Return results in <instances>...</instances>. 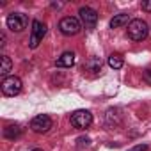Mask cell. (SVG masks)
<instances>
[{
    "label": "cell",
    "instance_id": "7a4b0ae2",
    "mask_svg": "<svg viewBox=\"0 0 151 151\" xmlns=\"http://www.w3.org/2000/svg\"><path fill=\"white\" fill-rule=\"evenodd\" d=\"M6 25H7V29L13 30V32H22V30L27 29L29 18H27V14H23V13H11V14H7V18H6Z\"/></svg>",
    "mask_w": 151,
    "mask_h": 151
},
{
    "label": "cell",
    "instance_id": "6da1fadb",
    "mask_svg": "<svg viewBox=\"0 0 151 151\" xmlns=\"http://www.w3.org/2000/svg\"><path fill=\"white\" fill-rule=\"evenodd\" d=\"M126 34H128V37L132 41H144L147 37V34H149V27H147V23L144 20H139L137 18V20H132L130 22Z\"/></svg>",
    "mask_w": 151,
    "mask_h": 151
},
{
    "label": "cell",
    "instance_id": "5b68a950",
    "mask_svg": "<svg viewBox=\"0 0 151 151\" xmlns=\"http://www.w3.org/2000/svg\"><path fill=\"white\" fill-rule=\"evenodd\" d=\"M71 124L77 130H86L93 124V114L89 110H75L71 114Z\"/></svg>",
    "mask_w": 151,
    "mask_h": 151
},
{
    "label": "cell",
    "instance_id": "7c38bea8",
    "mask_svg": "<svg viewBox=\"0 0 151 151\" xmlns=\"http://www.w3.org/2000/svg\"><path fill=\"white\" fill-rule=\"evenodd\" d=\"M22 135V126L20 124H7L4 128V137L6 139H18Z\"/></svg>",
    "mask_w": 151,
    "mask_h": 151
},
{
    "label": "cell",
    "instance_id": "5bb4252c",
    "mask_svg": "<svg viewBox=\"0 0 151 151\" xmlns=\"http://www.w3.org/2000/svg\"><path fill=\"white\" fill-rule=\"evenodd\" d=\"M109 66L112 68V69H121L123 68V64H124V59H123V55L121 53H112L110 57H109Z\"/></svg>",
    "mask_w": 151,
    "mask_h": 151
},
{
    "label": "cell",
    "instance_id": "3957f363",
    "mask_svg": "<svg viewBox=\"0 0 151 151\" xmlns=\"http://www.w3.org/2000/svg\"><path fill=\"white\" fill-rule=\"evenodd\" d=\"M45 36H46V25H45L41 20H34V22H32V29H30L29 46H30L32 50H34V48H37Z\"/></svg>",
    "mask_w": 151,
    "mask_h": 151
},
{
    "label": "cell",
    "instance_id": "9a60e30c",
    "mask_svg": "<svg viewBox=\"0 0 151 151\" xmlns=\"http://www.w3.org/2000/svg\"><path fill=\"white\" fill-rule=\"evenodd\" d=\"M140 7H142V11H146V13H151V0H146V2H142Z\"/></svg>",
    "mask_w": 151,
    "mask_h": 151
},
{
    "label": "cell",
    "instance_id": "ba28073f",
    "mask_svg": "<svg viewBox=\"0 0 151 151\" xmlns=\"http://www.w3.org/2000/svg\"><path fill=\"white\" fill-rule=\"evenodd\" d=\"M78 14H80V20H82V25L87 29V30H93L94 27H96V23H98V13L93 9V7H80V11H78Z\"/></svg>",
    "mask_w": 151,
    "mask_h": 151
},
{
    "label": "cell",
    "instance_id": "8992f818",
    "mask_svg": "<svg viewBox=\"0 0 151 151\" xmlns=\"http://www.w3.org/2000/svg\"><path fill=\"white\" fill-rule=\"evenodd\" d=\"M22 87H23L22 80L18 77H14V75H13V77L4 78L2 84H0V89H2V93L6 96H18L22 93Z\"/></svg>",
    "mask_w": 151,
    "mask_h": 151
},
{
    "label": "cell",
    "instance_id": "ac0fdd59",
    "mask_svg": "<svg viewBox=\"0 0 151 151\" xmlns=\"http://www.w3.org/2000/svg\"><path fill=\"white\" fill-rule=\"evenodd\" d=\"M30 151H43V149H30Z\"/></svg>",
    "mask_w": 151,
    "mask_h": 151
},
{
    "label": "cell",
    "instance_id": "52a82bcc",
    "mask_svg": "<svg viewBox=\"0 0 151 151\" xmlns=\"http://www.w3.org/2000/svg\"><path fill=\"white\" fill-rule=\"evenodd\" d=\"M52 126H53V121L48 114H39L30 121V130L34 133H46Z\"/></svg>",
    "mask_w": 151,
    "mask_h": 151
},
{
    "label": "cell",
    "instance_id": "8fae6325",
    "mask_svg": "<svg viewBox=\"0 0 151 151\" xmlns=\"http://www.w3.org/2000/svg\"><path fill=\"white\" fill-rule=\"evenodd\" d=\"M130 14H124V13H121V14H116L112 20H110V27L112 29H121V27H124V25H130Z\"/></svg>",
    "mask_w": 151,
    "mask_h": 151
},
{
    "label": "cell",
    "instance_id": "2e32d148",
    "mask_svg": "<svg viewBox=\"0 0 151 151\" xmlns=\"http://www.w3.org/2000/svg\"><path fill=\"white\" fill-rule=\"evenodd\" d=\"M130 151H147V144H139V146H133Z\"/></svg>",
    "mask_w": 151,
    "mask_h": 151
},
{
    "label": "cell",
    "instance_id": "4fadbf2b",
    "mask_svg": "<svg viewBox=\"0 0 151 151\" xmlns=\"http://www.w3.org/2000/svg\"><path fill=\"white\" fill-rule=\"evenodd\" d=\"M11 68H13V60H11V57L2 55V59H0V75H2L4 78H7V75H9Z\"/></svg>",
    "mask_w": 151,
    "mask_h": 151
},
{
    "label": "cell",
    "instance_id": "30bf717a",
    "mask_svg": "<svg viewBox=\"0 0 151 151\" xmlns=\"http://www.w3.org/2000/svg\"><path fill=\"white\" fill-rule=\"evenodd\" d=\"M75 64V53L73 52H64L57 60H55V66L57 68H71Z\"/></svg>",
    "mask_w": 151,
    "mask_h": 151
},
{
    "label": "cell",
    "instance_id": "e0dca14e",
    "mask_svg": "<svg viewBox=\"0 0 151 151\" xmlns=\"http://www.w3.org/2000/svg\"><path fill=\"white\" fill-rule=\"evenodd\" d=\"M144 80L151 86V69H146V71H144Z\"/></svg>",
    "mask_w": 151,
    "mask_h": 151
},
{
    "label": "cell",
    "instance_id": "277c9868",
    "mask_svg": "<svg viewBox=\"0 0 151 151\" xmlns=\"http://www.w3.org/2000/svg\"><path fill=\"white\" fill-rule=\"evenodd\" d=\"M82 25L78 22V18H73V16H64L60 22H59V30L64 34V36H77L80 32Z\"/></svg>",
    "mask_w": 151,
    "mask_h": 151
},
{
    "label": "cell",
    "instance_id": "9c48e42d",
    "mask_svg": "<svg viewBox=\"0 0 151 151\" xmlns=\"http://www.w3.org/2000/svg\"><path fill=\"white\" fill-rule=\"evenodd\" d=\"M84 71L91 73L93 77H94V75H98V73L101 71V60H100L98 57H91V59L84 64Z\"/></svg>",
    "mask_w": 151,
    "mask_h": 151
}]
</instances>
